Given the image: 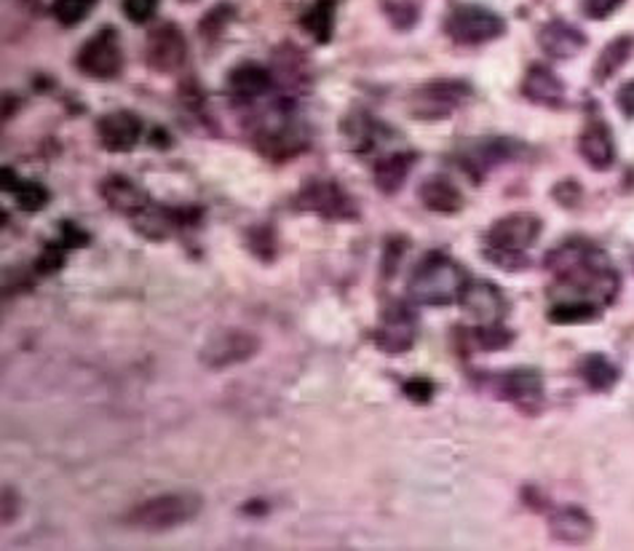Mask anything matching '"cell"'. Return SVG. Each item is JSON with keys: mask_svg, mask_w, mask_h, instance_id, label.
Wrapping results in <instances>:
<instances>
[{"mask_svg": "<svg viewBox=\"0 0 634 551\" xmlns=\"http://www.w3.org/2000/svg\"><path fill=\"white\" fill-rule=\"evenodd\" d=\"M546 271L555 276L549 290L551 300H589L599 308L616 303L621 292V276L610 262L608 252L586 239H568L546 255Z\"/></svg>", "mask_w": 634, "mask_h": 551, "instance_id": "1", "label": "cell"}, {"mask_svg": "<svg viewBox=\"0 0 634 551\" xmlns=\"http://www.w3.org/2000/svg\"><path fill=\"white\" fill-rule=\"evenodd\" d=\"M544 233V220L533 212H515L495 220L485 233V260L500 271H524L530 266L528 252L538 244Z\"/></svg>", "mask_w": 634, "mask_h": 551, "instance_id": "2", "label": "cell"}, {"mask_svg": "<svg viewBox=\"0 0 634 551\" xmlns=\"http://www.w3.org/2000/svg\"><path fill=\"white\" fill-rule=\"evenodd\" d=\"M466 284H469V273L458 260H453L445 252H429L415 262L410 281H407V295L418 306L445 308L460 300Z\"/></svg>", "mask_w": 634, "mask_h": 551, "instance_id": "3", "label": "cell"}, {"mask_svg": "<svg viewBox=\"0 0 634 551\" xmlns=\"http://www.w3.org/2000/svg\"><path fill=\"white\" fill-rule=\"evenodd\" d=\"M201 512L204 498L199 492H161L131 509L126 522L142 533H169L193 522Z\"/></svg>", "mask_w": 634, "mask_h": 551, "instance_id": "4", "label": "cell"}, {"mask_svg": "<svg viewBox=\"0 0 634 551\" xmlns=\"http://www.w3.org/2000/svg\"><path fill=\"white\" fill-rule=\"evenodd\" d=\"M474 100V86L464 78H434L410 94V116L418 120H445Z\"/></svg>", "mask_w": 634, "mask_h": 551, "instance_id": "5", "label": "cell"}, {"mask_svg": "<svg viewBox=\"0 0 634 551\" xmlns=\"http://www.w3.org/2000/svg\"><path fill=\"white\" fill-rule=\"evenodd\" d=\"M445 36L458 46H485L506 33L504 16L480 3H458L445 16Z\"/></svg>", "mask_w": 634, "mask_h": 551, "instance_id": "6", "label": "cell"}, {"mask_svg": "<svg viewBox=\"0 0 634 551\" xmlns=\"http://www.w3.org/2000/svg\"><path fill=\"white\" fill-rule=\"evenodd\" d=\"M263 341L250 330L241 326H228V330L212 332L199 348V361L212 372L230 370V367L246 364L261 354Z\"/></svg>", "mask_w": 634, "mask_h": 551, "instance_id": "7", "label": "cell"}, {"mask_svg": "<svg viewBox=\"0 0 634 551\" xmlns=\"http://www.w3.org/2000/svg\"><path fill=\"white\" fill-rule=\"evenodd\" d=\"M524 156V145L515 137H480V140H469L460 145L455 153V164L466 171L474 182H482V177L490 169L500 164H509Z\"/></svg>", "mask_w": 634, "mask_h": 551, "instance_id": "8", "label": "cell"}, {"mask_svg": "<svg viewBox=\"0 0 634 551\" xmlns=\"http://www.w3.org/2000/svg\"><path fill=\"white\" fill-rule=\"evenodd\" d=\"M418 313L410 303L391 300L380 311L378 326L372 330V343L380 354L402 356L407 354L418 341Z\"/></svg>", "mask_w": 634, "mask_h": 551, "instance_id": "9", "label": "cell"}, {"mask_svg": "<svg viewBox=\"0 0 634 551\" xmlns=\"http://www.w3.org/2000/svg\"><path fill=\"white\" fill-rule=\"evenodd\" d=\"M75 67L80 76L91 80H113L124 71V49H121V36L113 27H102L94 36L86 38L75 56Z\"/></svg>", "mask_w": 634, "mask_h": 551, "instance_id": "10", "label": "cell"}, {"mask_svg": "<svg viewBox=\"0 0 634 551\" xmlns=\"http://www.w3.org/2000/svg\"><path fill=\"white\" fill-rule=\"evenodd\" d=\"M297 209L314 212L332 222H356L359 220V206L345 188L335 180H308L297 193Z\"/></svg>", "mask_w": 634, "mask_h": 551, "instance_id": "11", "label": "cell"}, {"mask_svg": "<svg viewBox=\"0 0 634 551\" xmlns=\"http://www.w3.org/2000/svg\"><path fill=\"white\" fill-rule=\"evenodd\" d=\"M201 209L195 206H164L150 204L140 215L131 217V226L145 241H166L188 226H199Z\"/></svg>", "mask_w": 634, "mask_h": 551, "instance_id": "12", "label": "cell"}, {"mask_svg": "<svg viewBox=\"0 0 634 551\" xmlns=\"http://www.w3.org/2000/svg\"><path fill=\"white\" fill-rule=\"evenodd\" d=\"M188 60V40L182 30L172 22H161L148 33L145 40V65L153 73L169 76L177 73Z\"/></svg>", "mask_w": 634, "mask_h": 551, "instance_id": "13", "label": "cell"}, {"mask_svg": "<svg viewBox=\"0 0 634 551\" xmlns=\"http://www.w3.org/2000/svg\"><path fill=\"white\" fill-rule=\"evenodd\" d=\"M310 134L295 120H279V124H270L257 129L255 134V148L257 153L270 161H290L297 158L300 153L308 151Z\"/></svg>", "mask_w": 634, "mask_h": 551, "instance_id": "14", "label": "cell"}, {"mask_svg": "<svg viewBox=\"0 0 634 551\" xmlns=\"http://www.w3.org/2000/svg\"><path fill=\"white\" fill-rule=\"evenodd\" d=\"M458 306L464 308V313L469 316L474 324H498L509 316V300L500 292V286H495L493 281H471L466 284L464 295H460Z\"/></svg>", "mask_w": 634, "mask_h": 551, "instance_id": "15", "label": "cell"}, {"mask_svg": "<svg viewBox=\"0 0 634 551\" xmlns=\"http://www.w3.org/2000/svg\"><path fill=\"white\" fill-rule=\"evenodd\" d=\"M495 388H498L500 399L511 401L524 412L538 410L544 401V375L535 367H515V370L504 372L495 381Z\"/></svg>", "mask_w": 634, "mask_h": 551, "instance_id": "16", "label": "cell"}, {"mask_svg": "<svg viewBox=\"0 0 634 551\" xmlns=\"http://www.w3.org/2000/svg\"><path fill=\"white\" fill-rule=\"evenodd\" d=\"M97 140L107 153H129L142 140V118L131 111H111L97 118Z\"/></svg>", "mask_w": 634, "mask_h": 551, "instance_id": "17", "label": "cell"}, {"mask_svg": "<svg viewBox=\"0 0 634 551\" xmlns=\"http://www.w3.org/2000/svg\"><path fill=\"white\" fill-rule=\"evenodd\" d=\"M391 131L394 129L380 124L378 118L365 111H354L340 120V134H343L345 148L351 153H356V156H367V153L375 151L380 145V140L391 137Z\"/></svg>", "mask_w": 634, "mask_h": 551, "instance_id": "18", "label": "cell"}, {"mask_svg": "<svg viewBox=\"0 0 634 551\" xmlns=\"http://www.w3.org/2000/svg\"><path fill=\"white\" fill-rule=\"evenodd\" d=\"M522 97L538 107H549V111H560L565 107V84L551 67L546 65H530L524 71V78L520 84Z\"/></svg>", "mask_w": 634, "mask_h": 551, "instance_id": "19", "label": "cell"}, {"mask_svg": "<svg viewBox=\"0 0 634 551\" xmlns=\"http://www.w3.org/2000/svg\"><path fill=\"white\" fill-rule=\"evenodd\" d=\"M276 78L270 67L261 65V62H239L236 67H230L228 78H225V89L230 97L241 102L261 100L263 94H268L274 89Z\"/></svg>", "mask_w": 634, "mask_h": 551, "instance_id": "20", "label": "cell"}, {"mask_svg": "<svg viewBox=\"0 0 634 551\" xmlns=\"http://www.w3.org/2000/svg\"><path fill=\"white\" fill-rule=\"evenodd\" d=\"M100 196L107 206L115 212V215L124 217H137L142 209H148L153 201L135 180L124 175H107L105 180L100 182Z\"/></svg>", "mask_w": 634, "mask_h": 551, "instance_id": "21", "label": "cell"}, {"mask_svg": "<svg viewBox=\"0 0 634 551\" xmlns=\"http://www.w3.org/2000/svg\"><path fill=\"white\" fill-rule=\"evenodd\" d=\"M595 520L586 512L584 507H575V503H568V507L555 509L549 516V533L555 541L560 543H589L595 538Z\"/></svg>", "mask_w": 634, "mask_h": 551, "instance_id": "22", "label": "cell"}, {"mask_svg": "<svg viewBox=\"0 0 634 551\" xmlns=\"http://www.w3.org/2000/svg\"><path fill=\"white\" fill-rule=\"evenodd\" d=\"M538 46L549 60H573L586 49V36L570 22L551 20L538 30Z\"/></svg>", "mask_w": 634, "mask_h": 551, "instance_id": "23", "label": "cell"}, {"mask_svg": "<svg viewBox=\"0 0 634 551\" xmlns=\"http://www.w3.org/2000/svg\"><path fill=\"white\" fill-rule=\"evenodd\" d=\"M579 153L595 171H608L616 164L613 131L605 120L592 118L579 137Z\"/></svg>", "mask_w": 634, "mask_h": 551, "instance_id": "24", "label": "cell"}, {"mask_svg": "<svg viewBox=\"0 0 634 551\" xmlns=\"http://www.w3.org/2000/svg\"><path fill=\"white\" fill-rule=\"evenodd\" d=\"M420 156L415 151H394L375 161L372 182L383 196H396L407 185V177L415 169Z\"/></svg>", "mask_w": 634, "mask_h": 551, "instance_id": "25", "label": "cell"}, {"mask_svg": "<svg viewBox=\"0 0 634 551\" xmlns=\"http://www.w3.org/2000/svg\"><path fill=\"white\" fill-rule=\"evenodd\" d=\"M418 198L420 204L429 212H434V215H458L466 206L464 193H460L458 185L445 175H434L429 177V180L420 182Z\"/></svg>", "mask_w": 634, "mask_h": 551, "instance_id": "26", "label": "cell"}, {"mask_svg": "<svg viewBox=\"0 0 634 551\" xmlns=\"http://www.w3.org/2000/svg\"><path fill=\"white\" fill-rule=\"evenodd\" d=\"M0 188L16 198V206H20L22 212H40L46 209L51 201L49 188L40 185L36 180H20L11 166H3V169H0Z\"/></svg>", "mask_w": 634, "mask_h": 551, "instance_id": "27", "label": "cell"}, {"mask_svg": "<svg viewBox=\"0 0 634 551\" xmlns=\"http://www.w3.org/2000/svg\"><path fill=\"white\" fill-rule=\"evenodd\" d=\"M579 375L592 392L605 394L621 381V367L613 359H608L605 354H586L579 361Z\"/></svg>", "mask_w": 634, "mask_h": 551, "instance_id": "28", "label": "cell"}, {"mask_svg": "<svg viewBox=\"0 0 634 551\" xmlns=\"http://www.w3.org/2000/svg\"><path fill=\"white\" fill-rule=\"evenodd\" d=\"M335 20H338V0H316L303 14L300 25L319 46H327L335 36Z\"/></svg>", "mask_w": 634, "mask_h": 551, "instance_id": "29", "label": "cell"}, {"mask_svg": "<svg viewBox=\"0 0 634 551\" xmlns=\"http://www.w3.org/2000/svg\"><path fill=\"white\" fill-rule=\"evenodd\" d=\"M632 51H634L632 36H619L610 40V43L599 51V56L595 62V73H592V76H595L597 84H608V80L613 78L616 73L626 65V62H630Z\"/></svg>", "mask_w": 634, "mask_h": 551, "instance_id": "30", "label": "cell"}, {"mask_svg": "<svg viewBox=\"0 0 634 551\" xmlns=\"http://www.w3.org/2000/svg\"><path fill=\"white\" fill-rule=\"evenodd\" d=\"M599 313H603V308L597 306V303H589V300H551V308H549V321L551 324H560V326H570V324H589V321H597Z\"/></svg>", "mask_w": 634, "mask_h": 551, "instance_id": "31", "label": "cell"}, {"mask_svg": "<svg viewBox=\"0 0 634 551\" xmlns=\"http://www.w3.org/2000/svg\"><path fill=\"white\" fill-rule=\"evenodd\" d=\"M471 343H474V348L487 354L506 351V348L515 343V332H511L504 321H498V324H474V330H471Z\"/></svg>", "mask_w": 634, "mask_h": 551, "instance_id": "32", "label": "cell"}, {"mask_svg": "<svg viewBox=\"0 0 634 551\" xmlns=\"http://www.w3.org/2000/svg\"><path fill=\"white\" fill-rule=\"evenodd\" d=\"M380 11L391 22L394 30H415L420 22V3L418 0H380Z\"/></svg>", "mask_w": 634, "mask_h": 551, "instance_id": "33", "label": "cell"}, {"mask_svg": "<svg viewBox=\"0 0 634 551\" xmlns=\"http://www.w3.org/2000/svg\"><path fill=\"white\" fill-rule=\"evenodd\" d=\"M233 20H236V9H233V5H230V3L215 5V9L206 11L204 20L199 22L201 38H204L206 43H215V40L220 38L225 30H228V25Z\"/></svg>", "mask_w": 634, "mask_h": 551, "instance_id": "34", "label": "cell"}, {"mask_svg": "<svg viewBox=\"0 0 634 551\" xmlns=\"http://www.w3.org/2000/svg\"><path fill=\"white\" fill-rule=\"evenodd\" d=\"M97 9V0H51V16L62 27H75Z\"/></svg>", "mask_w": 634, "mask_h": 551, "instance_id": "35", "label": "cell"}, {"mask_svg": "<svg viewBox=\"0 0 634 551\" xmlns=\"http://www.w3.org/2000/svg\"><path fill=\"white\" fill-rule=\"evenodd\" d=\"M246 246H250L257 260L270 262L276 252H279V239H276V231L270 226H255L246 233Z\"/></svg>", "mask_w": 634, "mask_h": 551, "instance_id": "36", "label": "cell"}, {"mask_svg": "<svg viewBox=\"0 0 634 551\" xmlns=\"http://www.w3.org/2000/svg\"><path fill=\"white\" fill-rule=\"evenodd\" d=\"M65 257H67V246L62 244V241H54V244H49L38 255L36 271L40 276H54L56 271H62V266H65Z\"/></svg>", "mask_w": 634, "mask_h": 551, "instance_id": "37", "label": "cell"}, {"mask_svg": "<svg viewBox=\"0 0 634 551\" xmlns=\"http://www.w3.org/2000/svg\"><path fill=\"white\" fill-rule=\"evenodd\" d=\"M402 394L413 401V405H429L436 396V383L429 377H410L402 383Z\"/></svg>", "mask_w": 634, "mask_h": 551, "instance_id": "38", "label": "cell"}, {"mask_svg": "<svg viewBox=\"0 0 634 551\" xmlns=\"http://www.w3.org/2000/svg\"><path fill=\"white\" fill-rule=\"evenodd\" d=\"M121 5H124L126 20L135 22V25H148L155 16L158 0H121Z\"/></svg>", "mask_w": 634, "mask_h": 551, "instance_id": "39", "label": "cell"}, {"mask_svg": "<svg viewBox=\"0 0 634 551\" xmlns=\"http://www.w3.org/2000/svg\"><path fill=\"white\" fill-rule=\"evenodd\" d=\"M407 252V241H402V236H394L385 244V252H383V279H389V276L396 273V268H400L402 262V255Z\"/></svg>", "mask_w": 634, "mask_h": 551, "instance_id": "40", "label": "cell"}, {"mask_svg": "<svg viewBox=\"0 0 634 551\" xmlns=\"http://www.w3.org/2000/svg\"><path fill=\"white\" fill-rule=\"evenodd\" d=\"M60 241L67 246V249H84V246L91 244V233H86L80 226L65 220L60 226Z\"/></svg>", "mask_w": 634, "mask_h": 551, "instance_id": "41", "label": "cell"}, {"mask_svg": "<svg viewBox=\"0 0 634 551\" xmlns=\"http://www.w3.org/2000/svg\"><path fill=\"white\" fill-rule=\"evenodd\" d=\"M624 0H581V11H584L589 20H608L616 11L621 9Z\"/></svg>", "mask_w": 634, "mask_h": 551, "instance_id": "42", "label": "cell"}, {"mask_svg": "<svg viewBox=\"0 0 634 551\" xmlns=\"http://www.w3.org/2000/svg\"><path fill=\"white\" fill-rule=\"evenodd\" d=\"M551 196H555L557 204L565 206V209H573V206H579L581 198H584V191H581L579 182L565 180L555 188V191H551Z\"/></svg>", "mask_w": 634, "mask_h": 551, "instance_id": "43", "label": "cell"}, {"mask_svg": "<svg viewBox=\"0 0 634 551\" xmlns=\"http://www.w3.org/2000/svg\"><path fill=\"white\" fill-rule=\"evenodd\" d=\"M20 514V496H16L14 487H3V498H0V516H3V525H11Z\"/></svg>", "mask_w": 634, "mask_h": 551, "instance_id": "44", "label": "cell"}, {"mask_svg": "<svg viewBox=\"0 0 634 551\" xmlns=\"http://www.w3.org/2000/svg\"><path fill=\"white\" fill-rule=\"evenodd\" d=\"M616 105H619L621 116L634 120V78L626 80V84L616 91Z\"/></svg>", "mask_w": 634, "mask_h": 551, "instance_id": "45", "label": "cell"}]
</instances>
